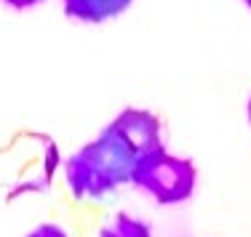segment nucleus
<instances>
[{"mask_svg": "<svg viewBox=\"0 0 251 237\" xmlns=\"http://www.w3.org/2000/svg\"><path fill=\"white\" fill-rule=\"evenodd\" d=\"M243 3H246V5H251V0H243Z\"/></svg>", "mask_w": 251, "mask_h": 237, "instance_id": "8", "label": "nucleus"}, {"mask_svg": "<svg viewBox=\"0 0 251 237\" xmlns=\"http://www.w3.org/2000/svg\"><path fill=\"white\" fill-rule=\"evenodd\" d=\"M249 123H251V99H249Z\"/></svg>", "mask_w": 251, "mask_h": 237, "instance_id": "7", "label": "nucleus"}, {"mask_svg": "<svg viewBox=\"0 0 251 237\" xmlns=\"http://www.w3.org/2000/svg\"><path fill=\"white\" fill-rule=\"evenodd\" d=\"M99 237H152V232L145 221L131 218V216H126V213H118L110 224L101 227Z\"/></svg>", "mask_w": 251, "mask_h": 237, "instance_id": "4", "label": "nucleus"}, {"mask_svg": "<svg viewBox=\"0 0 251 237\" xmlns=\"http://www.w3.org/2000/svg\"><path fill=\"white\" fill-rule=\"evenodd\" d=\"M3 3H8L11 8H32V5H38L40 0H3Z\"/></svg>", "mask_w": 251, "mask_h": 237, "instance_id": "6", "label": "nucleus"}, {"mask_svg": "<svg viewBox=\"0 0 251 237\" xmlns=\"http://www.w3.org/2000/svg\"><path fill=\"white\" fill-rule=\"evenodd\" d=\"M62 3H64V14L70 19L99 24V22L121 16L134 0H62Z\"/></svg>", "mask_w": 251, "mask_h": 237, "instance_id": "3", "label": "nucleus"}, {"mask_svg": "<svg viewBox=\"0 0 251 237\" xmlns=\"http://www.w3.org/2000/svg\"><path fill=\"white\" fill-rule=\"evenodd\" d=\"M142 152L131 144L115 123L101 131V136L67 160V187L75 197H101L110 194L118 184L131 181L136 160Z\"/></svg>", "mask_w": 251, "mask_h": 237, "instance_id": "1", "label": "nucleus"}, {"mask_svg": "<svg viewBox=\"0 0 251 237\" xmlns=\"http://www.w3.org/2000/svg\"><path fill=\"white\" fill-rule=\"evenodd\" d=\"M27 237H70V235L64 232L62 227H56V224H40V227L32 229Z\"/></svg>", "mask_w": 251, "mask_h": 237, "instance_id": "5", "label": "nucleus"}, {"mask_svg": "<svg viewBox=\"0 0 251 237\" xmlns=\"http://www.w3.org/2000/svg\"><path fill=\"white\" fill-rule=\"evenodd\" d=\"M195 179H198V171L193 160L174 157L163 147L142 155L131 173V181L147 194H152L160 205H174L187 200L195 189Z\"/></svg>", "mask_w": 251, "mask_h": 237, "instance_id": "2", "label": "nucleus"}]
</instances>
